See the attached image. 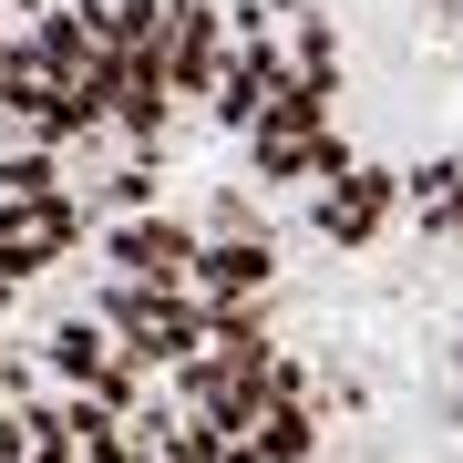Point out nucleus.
<instances>
[{"mask_svg":"<svg viewBox=\"0 0 463 463\" xmlns=\"http://www.w3.org/2000/svg\"><path fill=\"white\" fill-rule=\"evenodd\" d=\"M0 392H11V381H0Z\"/></svg>","mask_w":463,"mask_h":463,"instance_id":"f257e3e1","label":"nucleus"}]
</instances>
